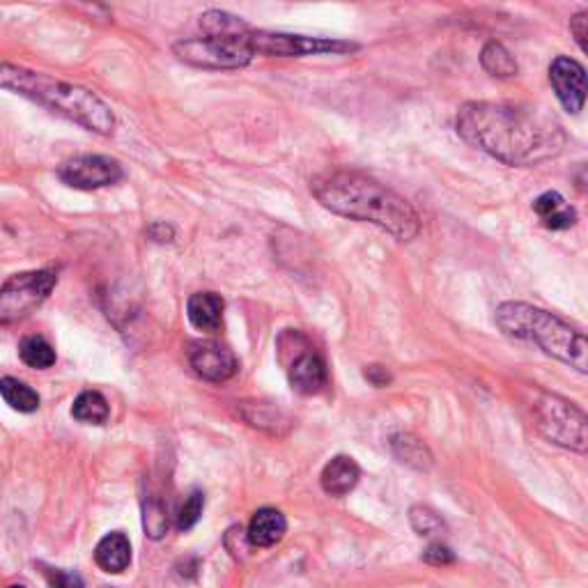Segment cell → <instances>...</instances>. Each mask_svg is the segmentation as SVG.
Returning a JSON list of instances; mask_svg holds the SVG:
<instances>
[{"instance_id": "14", "label": "cell", "mask_w": 588, "mask_h": 588, "mask_svg": "<svg viewBox=\"0 0 588 588\" xmlns=\"http://www.w3.org/2000/svg\"><path fill=\"white\" fill-rule=\"evenodd\" d=\"M285 531H288V522H285V515L276 508H260L258 513L251 517L249 531H246V538L253 547H274L281 543Z\"/></svg>"}, {"instance_id": "22", "label": "cell", "mask_w": 588, "mask_h": 588, "mask_svg": "<svg viewBox=\"0 0 588 588\" xmlns=\"http://www.w3.org/2000/svg\"><path fill=\"white\" fill-rule=\"evenodd\" d=\"M391 446L393 453H396L402 462L409 464V467L428 469L432 464V455L428 453V448H425L423 441L412 435H396L391 439Z\"/></svg>"}, {"instance_id": "11", "label": "cell", "mask_w": 588, "mask_h": 588, "mask_svg": "<svg viewBox=\"0 0 588 588\" xmlns=\"http://www.w3.org/2000/svg\"><path fill=\"white\" fill-rule=\"evenodd\" d=\"M191 368L196 370L207 382H226V379L235 377L239 370V363L226 345L214 343V340H207V343H200L191 350Z\"/></svg>"}, {"instance_id": "9", "label": "cell", "mask_w": 588, "mask_h": 588, "mask_svg": "<svg viewBox=\"0 0 588 588\" xmlns=\"http://www.w3.org/2000/svg\"><path fill=\"white\" fill-rule=\"evenodd\" d=\"M58 175L67 187L92 191L120 182L122 166L108 157H99V154H83V157H74L60 166Z\"/></svg>"}, {"instance_id": "21", "label": "cell", "mask_w": 588, "mask_h": 588, "mask_svg": "<svg viewBox=\"0 0 588 588\" xmlns=\"http://www.w3.org/2000/svg\"><path fill=\"white\" fill-rule=\"evenodd\" d=\"M19 357L30 368L46 370L56 363V350L42 336H26L19 345Z\"/></svg>"}, {"instance_id": "8", "label": "cell", "mask_w": 588, "mask_h": 588, "mask_svg": "<svg viewBox=\"0 0 588 588\" xmlns=\"http://www.w3.org/2000/svg\"><path fill=\"white\" fill-rule=\"evenodd\" d=\"M251 44L255 56L272 58H304L324 56V53H352L359 44L345 40H324V37H306L290 33H267V30H253Z\"/></svg>"}, {"instance_id": "6", "label": "cell", "mask_w": 588, "mask_h": 588, "mask_svg": "<svg viewBox=\"0 0 588 588\" xmlns=\"http://www.w3.org/2000/svg\"><path fill=\"white\" fill-rule=\"evenodd\" d=\"M58 283V276L49 269L14 274L0 288V324H17L40 308Z\"/></svg>"}, {"instance_id": "4", "label": "cell", "mask_w": 588, "mask_h": 588, "mask_svg": "<svg viewBox=\"0 0 588 588\" xmlns=\"http://www.w3.org/2000/svg\"><path fill=\"white\" fill-rule=\"evenodd\" d=\"M497 324L506 336L531 340L554 359L577 368L579 373L588 370V343L584 334L554 313L522 301H508L497 308Z\"/></svg>"}, {"instance_id": "18", "label": "cell", "mask_w": 588, "mask_h": 588, "mask_svg": "<svg viewBox=\"0 0 588 588\" xmlns=\"http://www.w3.org/2000/svg\"><path fill=\"white\" fill-rule=\"evenodd\" d=\"M481 65L494 79H513L517 74V60L501 42H487L481 51Z\"/></svg>"}, {"instance_id": "2", "label": "cell", "mask_w": 588, "mask_h": 588, "mask_svg": "<svg viewBox=\"0 0 588 588\" xmlns=\"http://www.w3.org/2000/svg\"><path fill=\"white\" fill-rule=\"evenodd\" d=\"M317 203L329 212L352 221L373 223L391 232L400 242H409L421 232V216L412 205L386 184L354 170H329L311 182Z\"/></svg>"}, {"instance_id": "24", "label": "cell", "mask_w": 588, "mask_h": 588, "mask_svg": "<svg viewBox=\"0 0 588 588\" xmlns=\"http://www.w3.org/2000/svg\"><path fill=\"white\" fill-rule=\"evenodd\" d=\"M203 508H205L203 492H198V490L191 492L189 497L184 499V504L180 506V513H177V529L189 531L191 526H196L200 515H203Z\"/></svg>"}, {"instance_id": "19", "label": "cell", "mask_w": 588, "mask_h": 588, "mask_svg": "<svg viewBox=\"0 0 588 588\" xmlns=\"http://www.w3.org/2000/svg\"><path fill=\"white\" fill-rule=\"evenodd\" d=\"M72 416L76 421L88 425H104L108 421V416H111V409H108V402L102 393L85 391L74 400Z\"/></svg>"}, {"instance_id": "16", "label": "cell", "mask_w": 588, "mask_h": 588, "mask_svg": "<svg viewBox=\"0 0 588 588\" xmlns=\"http://www.w3.org/2000/svg\"><path fill=\"white\" fill-rule=\"evenodd\" d=\"M187 315L189 322L198 331H207V334H214V331L221 329L223 320V299L214 292H198L193 294L187 304Z\"/></svg>"}, {"instance_id": "1", "label": "cell", "mask_w": 588, "mask_h": 588, "mask_svg": "<svg viewBox=\"0 0 588 588\" xmlns=\"http://www.w3.org/2000/svg\"><path fill=\"white\" fill-rule=\"evenodd\" d=\"M458 134L508 166H536L559 157L566 134L556 122L522 108L469 102L458 113Z\"/></svg>"}, {"instance_id": "25", "label": "cell", "mask_w": 588, "mask_h": 588, "mask_svg": "<svg viewBox=\"0 0 588 588\" xmlns=\"http://www.w3.org/2000/svg\"><path fill=\"white\" fill-rule=\"evenodd\" d=\"M143 524H145V531L150 538H161L164 533L168 531V515H166V508L161 501H150V504H145V515H143Z\"/></svg>"}, {"instance_id": "26", "label": "cell", "mask_w": 588, "mask_h": 588, "mask_svg": "<svg viewBox=\"0 0 588 588\" xmlns=\"http://www.w3.org/2000/svg\"><path fill=\"white\" fill-rule=\"evenodd\" d=\"M409 520H412V526L416 529V533H421V536H435V533L444 529L441 517L435 513V510L425 506H414L412 513H409Z\"/></svg>"}, {"instance_id": "20", "label": "cell", "mask_w": 588, "mask_h": 588, "mask_svg": "<svg viewBox=\"0 0 588 588\" xmlns=\"http://www.w3.org/2000/svg\"><path fill=\"white\" fill-rule=\"evenodd\" d=\"M0 396H3V400L12 409H17V412H23V414L35 412V409L40 407V396H37L28 384H23L14 377L0 379Z\"/></svg>"}, {"instance_id": "23", "label": "cell", "mask_w": 588, "mask_h": 588, "mask_svg": "<svg viewBox=\"0 0 588 588\" xmlns=\"http://www.w3.org/2000/svg\"><path fill=\"white\" fill-rule=\"evenodd\" d=\"M200 28L205 30V35H244L251 30V26L244 19L219 10L205 12L203 17H200Z\"/></svg>"}, {"instance_id": "29", "label": "cell", "mask_w": 588, "mask_h": 588, "mask_svg": "<svg viewBox=\"0 0 588 588\" xmlns=\"http://www.w3.org/2000/svg\"><path fill=\"white\" fill-rule=\"evenodd\" d=\"M423 559L432 563V566H448V563L455 561V556L446 545H430L428 549H425Z\"/></svg>"}, {"instance_id": "27", "label": "cell", "mask_w": 588, "mask_h": 588, "mask_svg": "<svg viewBox=\"0 0 588 588\" xmlns=\"http://www.w3.org/2000/svg\"><path fill=\"white\" fill-rule=\"evenodd\" d=\"M46 582H49V588H85L83 579L76 572L67 570H46Z\"/></svg>"}, {"instance_id": "30", "label": "cell", "mask_w": 588, "mask_h": 588, "mask_svg": "<svg viewBox=\"0 0 588 588\" xmlns=\"http://www.w3.org/2000/svg\"><path fill=\"white\" fill-rule=\"evenodd\" d=\"M147 237H150L152 242L168 244V242H173L175 230L170 228V226H166V223H152V226L147 228Z\"/></svg>"}, {"instance_id": "7", "label": "cell", "mask_w": 588, "mask_h": 588, "mask_svg": "<svg viewBox=\"0 0 588 588\" xmlns=\"http://www.w3.org/2000/svg\"><path fill=\"white\" fill-rule=\"evenodd\" d=\"M536 421L538 430L549 441L579 453L586 451V416L572 402L552 396V393H543V398L536 402Z\"/></svg>"}, {"instance_id": "17", "label": "cell", "mask_w": 588, "mask_h": 588, "mask_svg": "<svg viewBox=\"0 0 588 588\" xmlns=\"http://www.w3.org/2000/svg\"><path fill=\"white\" fill-rule=\"evenodd\" d=\"M95 561L97 566L104 572H111V575H120L125 572L131 563V543L125 533L115 531L108 533L95 549Z\"/></svg>"}, {"instance_id": "28", "label": "cell", "mask_w": 588, "mask_h": 588, "mask_svg": "<svg viewBox=\"0 0 588 588\" xmlns=\"http://www.w3.org/2000/svg\"><path fill=\"white\" fill-rule=\"evenodd\" d=\"M570 30H572V35H575L579 49L588 51V42H586V37H588V12L575 14V17L570 19Z\"/></svg>"}, {"instance_id": "3", "label": "cell", "mask_w": 588, "mask_h": 588, "mask_svg": "<svg viewBox=\"0 0 588 588\" xmlns=\"http://www.w3.org/2000/svg\"><path fill=\"white\" fill-rule=\"evenodd\" d=\"M0 88L21 95L30 102L46 106L49 111L63 115L83 129L99 136H111L115 129V115L104 99L76 83L53 79L49 74L17 65H0Z\"/></svg>"}, {"instance_id": "31", "label": "cell", "mask_w": 588, "mask_h": 588, "mask_svg": "<svg viewBox=\"0 0 588 588\" xmlns=\"http://www.w3.org/2000/svg\"><path fill=\"white\" fill-rule=\"evenodd\" d=\"M366 379H368L370 384H375V386H386V384H391L389 370L382 368V366H368V368H366Z\"/></svg>"}, {"instance_id": "10", "label": "cell", "mask_w": 588, "mask_h": 588, "mask_svg": "<svg viewBox=\"0 0 588 588\" xmlns=\"http://www.w3.org/2000/svg\"><path fill=\"white\" fill-rule=\"evenodd\" d=\"M549 81L568 113H579L586 102V69L577 60L559 56L549 67Z\"/></svg>"}, {"instance_id": "32", "label": "cell", "mask_w": 588, "mask_h": 588, "mask_svg": "<svg viewBox=\"0 0 588 588\" xmlns=\"http://www.w3.org/2000/svg\"><path fill=\"white\" fill-rule=\"evenodd\" d=\"M10 588H26V586H10Z\"/></svg>"}, {"instance_id": "13", "label": "cell", "mask_w": 588, "mask_h": 588, "mask_svg": "<svg viewBox=\"0 0 588 588\" xmlns=\"http://www.w3.org/2000/svg\"><path fill=\"white\" fill-rule=\"evenodd\" d=\"M359 478V464L352 458H347V455H338V458L327 462V467L322 469L320 483L322 490L331 494V497H345V494H350L357 487Z\"/></svg>"}, {"instance_id": "12", "label": "cell", "mask_w": 588, "mask_h": 588, "mask_svg": "<svg viewBox=\"0 0 588 588\" xmlns=\"http://www.w3.org/2000/svg\"><path fill=\"white\" fill-rule=\"evenodd\" d=\"M292 389L301 396H317L327 386V363L315 352H301L288 368Z\"/></svg>"}, {"instance_id": "15", "label": "cell", "mask_w": 588, "mask_h": 588, "mask_svg": "<svg viewBox=\"0 0 588 588\" xmlns=\"http://www.w3.org/2000/svg\"><path fill=\"white\" fill-rule=\"evenodd\" d=\"M533 212L549 230H568L577 223V212L572 210L559 191H545L543 196H538L536 203H533Z\"/></svg>"}, {"instance_id": "5", "label": "cell", "mask_w": 588, "mask_h": 588, "mask_svg": "<svg viewBox=\"0 0 588 588\" xmlns=\"http://www.w3.org/2000/svg\"><path fill=\"white\" fill-rule=\"evenodd\" d=\"M251 33L244 35H205L196 40H182L173 46L182 63L205 69H237L255 58Z\"/></svg>"}]
</instances>
